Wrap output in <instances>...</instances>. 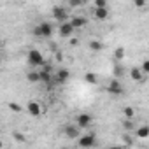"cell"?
<instances>
[{
	"mask_svg": "<svg viewBox=\"0 0 149 149\" xmlns=\"http://www.w3.org/2000/svg\"><path fill=\"white\" fill-rule=\"evenodd\" d=\"M33 35L37 39H49L53 35V25L44 21V23H39L35 28H33Z\"/></svg>",
	"mask_w": 149,
	"mask_h": 149,
	"instance_id": "6da1fadb",
	"label": "cell"
},
{
	"mask_svg": "<svg viewBox=\"0 0 149 149\" xmlns=\"http://www.w3.org/2000/svg\"><path fill=\"white\" fill-rule=\"evenodd\" d=\"M26 60H28V65H32V67H39V65H44V63H46V61H44L42 53H40V51H37V49H30V51H28Z\"/></svg>",
	"mask_w": 149,
	"mask_h": 149,
	"instance_id": "7a4b0ae2",
	"label": "cell"
},
{
	"mask_svg": "<svg viewBox=\"0 0 149 149\" xmlns=\"http://www.w3.org/2000/svg\"><path fill=\"white\" fill-rule=\"evenodd\" d=\"M107 91H109L111 95L119 97V95H123V93H125V88H123V84H121V81H119V79L112 77V79H111V83H109V86H107Z\"/></svg>",
	"mask_w": 149,
	"mask_h": 149,
	"instance_id": "3957f363",
	"label": "cell"
},
{
	"mask_svg": "<svg viewBox=\"0 0 149 149\" xmlns=\"http://www.w3.org/2000/svg\"><path fill=\"white\" fill-rule=\"evenodd\" d=\"M77 144L81 147H93L97 146V139H95V133H88V135H81L77 139Z\"/></svg>",
	"mask_w": 149,
	"mask_h": 149,
	"instance_id": "277c9868",
	"label": "cell"
},
{
	"mask_svg": "<svg viewBox=\"0 0 149 149\" xmlns=\"http://www.w3.org/2000/svg\"><path fill=\"white\" fill-rule=\"evenodd\" d=\"M65 137L67 139H79L81 137V126L76 125H67L65 126Z\"/></svg>",
	"mask_w": 149,
	"mask_h": 149,
	"instance_id": "5b68a950",
	"label": "cell"
},
{
	"mask_svg": "<svg viewBox=\"0 0 149 149\" xmlns=\"http://www.w3.org/2000/svg\"><path fill=\"white\" fill-rule=\"evenodd\" d=\"M53 18H54L58 23H63V21H67V19H68V13H67V9H65V7L56 6V7H53Z\"/></svg>",
	"mask_w": 149,
	"mask_h": 149,
	"instance_id": "8992f818",
	"label": "cell"
},
{
	"mask_svg": "<svg viewBox=\"0 0 149 149\" xmlns=\"http://www.w3.org/2000/svg\"><path fill=\"white\" fill-rule=\"evenodd\" d=\"M74 30H76V26H74L70 21H63V23H60V28H58V32H60L61 37H72Z\"/></svg>",
	"mask_w": 149,
	"mask_h": 149,
	"instance_id": "52a82bcc",
	"label": "cell"
},
{
	"mask_svg": "<svg viewBox=\"0 0 149 149\" xmlns=\"http://www.w3.org/2000/svg\"><path fill=\"white\" fill-rule=\"evenodd\" d=\"M144 74H146V72H144L140 67H133V68L130 70V77H132V81H135V83H144V81H146Z\"/></svg>",
	"mask_w": 149,
	"mask_h": 149,
	"instance_id": "ba28073f",
	"label": "cell"
},
{
	"mask_svg": "<svg viewBox=\"0 0 149 149\" xmlns=\"http://www.w3.org/2000/svg\"><path fill=\"white\" fill-rule=\"evenodd\" d=\"M77 125L81 126V128H88L90 125H91V121H93V118L90 116V114H86V112H83V114H79L77 116Z\"/></svg>",
	"mask_w": 149,
	"mask_h": 149,
	"instance_id": "9c48e42d",
	"label": "cell"
},
{
	"mask_svg": "<svg viewBox=\"0 0 149 149\" xmlns=\"http://www.w3.org/2000/svg\"><path fill=\"white\" fill-rule=\"evenodd\" d=\"M68 79H70V72H68L67 68H60V70L56 72V77H54V81H56V83L63 84V83H67Z\"/></svg>",
	"mask_w": 149,
	"mask_h": 149,
	"instance_id": "30bf717a",
	"label": "cell"
},
{
	"mask_svg": "<svg viewBox=\"0 0 149 149\" xmlns=\"http://www.w3.org/2000/svg\"><path fill=\"white\" fill-rule=\"evenodd\" d=\"M26 109H28V114H32V116H40V112H42V107L37 104V102H28V105H26Z\"/></svg>",
	"mask_w": 149,
	"mask_h": 149,
	"instance_id": "8fae6325",
	"label": "cell"
},
{
	"mask_svg": "<svg viewBox=\"0 0 149 149\" xmlns=\"http://www.w3.org/2000/svg\"><path fill=\"white\" fill-rule=\"evenodd\" d=\"M70 23L76 26V28H84L86 23H88V19L83 18V16H76V18H72V19H70Z\"/></svg>",
	"mask_w": 149,
	"mask_h": 149,
	"instance_id": "7c38bea8",
	"label": "cell"
},
{
	"mask_svg": "<svg viewBox=\"0 0 149 149\" xmlns=\"http://www.w3.org/2000/svg\"><path fill=\"white\" fill-rule=\"evenodd\" d=\"M95 18L97 19H107L109 18V9L107 7H97L95 9Z\"/></svg>",
	"mask_w": 149,
	"mask_h": 149,
	"instance_id": "4fadbf2b",
	"label": "cell"
},
{
	"mask_svg": "<svg viewBox=\"0 0 149 149\" xmlns=\"http://www.w3.org/2000/svg\"><path fill=\"white\" fill-rule=\"evenodd\" d=\"M123 76H125V68H123L121 65H114V67H112V77L121 79Z\"/></svg>",
	"mask_w": 149,
	"mask_h": 149,
	"instance_id": "5bb4252c",
	"label": "cell"
},
{
	"mask_svg": "<svg viewBox=\"0 0 149 149\" xmlns=\"http://www.w3.org/2000/svg\"><path fill=\"white\" fill-rule=\"evenodd\" d=\"M84 81L88 84H97L98 83V76H97V74H93V72H86L84 74Z\"/></svg>",
	"mask_w": 149,
	"mask_h": 149,
	"instance_id": "9a60e30c",
	"label": "cell"
},
{
	"mask_svg": "<svg viewBox=\"0 0 149 149\" xmlns=\"http://www.w3.org/2000/svg\"><path fill=\"white\" fill-rule=\"evenodd\" d=\"M26 79H28V83H39L40 81V72H28L26 74Z\"/></svg>",
	"mask_w": 149,
	"mask_h": 149,
	"instance_id": "2e32d148",
	"label": "cell"
},
{
	"mask_svg": "<svg viewBox=\"0 0 149 149\" xmlns=\"http://www.w3.org/2000/svg\"><path fill=\"white\" fill-rule=\"evenodd\" d=\"M51 79H53V76H51V70H46V68H42V70H40V81H42V83H51Z\"/></svg>",
	"mask_w": 149,
	"mask_h": 149,
	"instance_id": "e0dca14e",
	"label": "cell"
},
{
	"mask_svg": "<svg viewBox=\"0 0 149 149\" xmlns=\"http://www.w3.org/2000/svg\"><path fill=\"white\" fill-rule=\"evenodd\" d=\"M90 49H91L93 53H100V51L104 49V44H102L100 40H91V42H90Z\"/></svg>",
	"mask_w": 149,
	"mask_h": 149,
	"instance_id": "ac0fdd59",
	"label": "cell"
},
{
	"mask_svg": "<svg viewBox=\"0 0 149 149\" xmlns=\"http://www.w3.org/2000/svg\"><path fill=\"white\" fill-rule=\"evenodd\" d=\"M137 137H140V139H147V137H149V125L137 128Z\"/></svg>",
	"mask_w": 149,
	"mask_h": 149,
	"instance_id": "d6986e66",
	"label": "cell"
},
{
	"mask_svg": "<svg viewBox=\"0 0 149 149\" xmlns=\"http://www.w3.org/2000/svg\"><path fill=\"white\" fill-rule=\"evenodd\" d=\"M125 56H126V51H125V47H116V51H114V58H116L118 61H121Z\"/></svg>",
	"mask_w": 149,
	"mask_h": 149,
	"instance_id": "ffe728a7",
	"label": "cell"
},
{
	"mask_svg": "<svg viewBox=\"0 0 149 149\" xmlns=\"http://www.w3.org/2000/svg\"><path fill=\"white\" fill-rule=\"evenodd\" d=\"M121 125H123V130H126V132H130V130H133V128H135V125H133L132 118H126Z\"/></svg>",
	"mask_w": 149,
	"mask_h": 149,
	"instance_id": "44dd1931",
	"label": "cell"
},
{
	"mask_svg": "<svg viewBox=\"0 0 149 149\" xmlns=\"http://www.w3.org/2000/svg\"><path fill=\"white\" fill-rule=\"evenodd\" d=\"M123 114H125V118H133V114H135V111H133V107H130V105H126V107L123 109Z\"/></svg>",
	"mask_w": 149,
	"mask_h": 149,
	"instance_id": "7402d4cb",
	"label": "cell"
},
{
	"mask_svg": "<svg viewBox=\"0 0 149 149\" xmlns=\"http://www.w3.org/2000/svg\"><path fill=\"white\" fill-rule=\"evenodd\" d=\"M121 140H123L125 146H132V144H133V139H132V135H128V133H125V135L121 137Z\"/></svg>",
	"mask_w": 149,
	"mask_h": 149,
	"instance_id": "603a6c76",
	"label": "cell"
},
{
	"mask_svg": "<svg viewBox=\"0 0 149 149\" xmlns=\"http://www.w3.org/2000/svg\"><path fill=\"white\" fill-rule=\"evenodd\" d=\"M9 109H11L13 112H21V111H23V109H21V105H19V104H14V102H13V104H9Z\"/></svg>",
	"mask_w": 149,
	"mask_h": 149,
	"instance_id": "cb8c5ba5",
	"label": "cell"
},
{
	"mask_svg": "<svg viewBox=\"0 0 149 149\" xmlns=\"http://www.w3.org/2000/svg\"><path fill=\"white\" fill-rule=\"evenodd\" d=\"M133 6L137 9H144L146 7V0H133Z\"/></svg>",
	"mask_w": 149,
	"mask_h": 149,
	"instance_id": "d4e9b609",
	"label": "cell"
},
{
	"mask_svg": "<svg viewBox=\"0 0 149 149\" xmlns=\"http://www.w3.org/2000/svg\"><path fill=\"white\" fill-rule=\"evenodd\" d=\"M140 68H142L146 74H149V60H144V61H142V65H140Z\"/></svg>",
	"mask_w": 149,
	"mask_h": 149,
	"instance_id": "484cf974",
	"label": "cell"
},
{
	"mask_svg": "<svg viewBox=\"0 0 149 149\" xmlns=\"http://www.w3.org/2000/svg\"><path fill=\"white\" fill-rule=\"evenodd\" d=\"M95 7H107V0H95Z\"/></svg>",
	"mask_w": 149,
	"mask_h": 149,
	"instance_id": "4316f807",
	"label": "cell"
},
{
	"mask_svg": "<svg viewBox=\"0 0 149 149\" xmlns=\"http://www.w3.org/2000/svg\"><path fill=\"white\" fill-rule=\"evenodd\" d=\"M70 7H77V6H83V0H68Z\"/></svg>",
	"mask_w": 149,
	"mask_h": 149,
	"instance_id": "83f0119b",
	"label": "cell"
},
{
	"mask_svg": "<svg viewBox=\"0 0 149 149\" xmlns=\"http://www.w3.org/2000/svg\"><path fill=\"white\" fill-rule=\"evenodd\" d=\"M13 135H14V139H16L18 142H25V137H23V133H19V132H14Z\"/></svg>",
	"mask_w": 149,
	"mask_h": 149,
	"instance_id": "f1b7e54d",
	"label": "cell"
},
{
	"mask_svg": "<svg viewBox=\"0 0 149 149\" xmlns=\"http://www.w3.org/2000/svg\"><path fill=\"white\" fill-rule=\"evenodd\" d=\"M86 2H88V0H83V4H86Z\"/></svg>",
	"mask_w": 149,
	"mask_h": 149,
	"instance_id": "f546056e",
	"label": "cell"
}]
</instances>
